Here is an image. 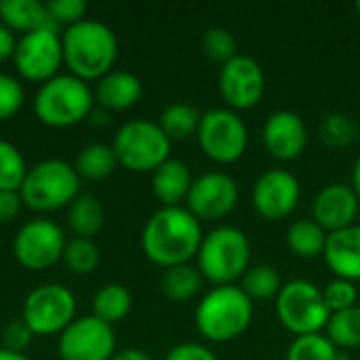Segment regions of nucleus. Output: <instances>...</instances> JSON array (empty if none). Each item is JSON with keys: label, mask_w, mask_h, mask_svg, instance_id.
Returning <instances> with one entry per match:
<instances>
[{"label": "nucleus", "mask_w": 360, "mask_h": 360, "mask_svg": "<svg viewBox=\"0 0 360 360\" xmlns=\"http://www.w3.org/2000/svg\"><path fill=\"white\" fill-rule=\"evenodd\" d=\"M202 226L186 207H162L141 232V249L156 266L173 268L196 259L202 243Z\"/></svg>", "instance_id": "obj_1"}, {"label": "nucleus", "mask_w": 360, "mask_h": 360, "mask_svg": "<svg viewBox=\"0 0 360 360\" xmlns=\"http://www.w3.org/2000/svg\"><path fill=\"white\" fill-rule=\"evenodd\" d=\"M63 61L70 72L80 80H99L112 72L118 59V40L110 25L82 19L74 25H68L61 36Z\"/></svg>", "instance_id": "obj_2"}, {"label": "nucleus", "mask_w": 360, "mask_h": 360, "mask_svg": "<svg viewBox=\"0 0 360 360\" xmlns=\"http://www.w3.org/2000/svg\"><path fill=\"white\" fill-rule=\"evenodd\" d=\"M253 306V300L238 285L213 287L196 306V329L211 344L234 342L251 327Z\"/></svg>", "instance_id": "obj_3"}, {"label": "nucleus", "mask_w": 360, "mask_h": 360, "mask_svg": "<svg viewBox=\"0 0 360 360\" xmlns=\"http://www.w3.org/2000/svg\"><path fill=\"white\" fill-rule=\"evenodd\" d=\"M196 268L213 287L236 285L251 268L249 236L236 226H217L202 236Z\"/></svg>", "instance_id": "obj_4"}, {"label": "nucleus", "mask_w": 360, "mask_h": 360, "mask_svg": "<svg viewBox=\"0 0 360 360\" xmlns=\"http://www.w3.org/2000/svg\"><path fill=\"white\" fill-rule=\"evenodd\" d=\"M93 108V91L74 74H61L46 82L36 93L34 112L49 127H72L89 116Z\"/></svg>", "instance_id": "obj_5"}, {"label": "nucleus", "mask_w": 360, "mask_h": 360, "mask_svg": "<svg viewBox=\"0 0 360 360\" xmlns=\"http://www.w3.org/2000/svg\"><path fill=\"white\" fill-rule=\"evenodd\" d=\"M276 316L281 325L295 338L323 333L331 310L325 304L323 289L306 278H293L283 285L276 295Z\"/></svg>", "instance_id": "obj_6"}, {"label": "nucleus", "mask_w": 360, "mask_h": 360, "mask_svg": "<svg viewBox=\"0 0 360 360\" xmlns=\"http://www.w3.org/2000/svg\"><path fill=\"white\" fill-rule=\"evenodd\" d=\"M80 175L72 165L59 158L38 162L27 171L19 196L21 202L34 211H55L78 196Z\"/></svg>", "instance_id": "obj_7"}, {"label": "nucleus", "mask_w": 360, "mask_h": 360, "mask_svg": "<svg viewBox=\"0 0 360 360\" xmlns=\"http://www.w3.org/2000/svg\"><path fill=\"white\" fill-rule=\"evenodd\" d=\"M114 154L118 165L135 173L156 171L171 156V139L165 135L158 122L129 120L114 137Z\"/></svg>", "instance_id": "obj_8"}, {"label": "nucleus", "mask_w": 360, "mask_h": 360, "mask_svg": "<svg viewBox=\"0 0 360 360\" xmlns=\"http://www.w3.org/2000/svg\"><path fill=\"white\" fill-rule=\"evenodd\" d=\"M196 139L207 158L217 165H232L240 160L249 148V129L238 112L213 108L202 112Z\"/></svg>", "instance_id": "obj_9"}, {"label": "nucleus", "mask_w": 360, "mask_h": 360, "mask_svg": "<svg viewBox=\"0 0 360 360\" xmlns=\"http://www.w3.org/2000/svg\"><path fill=\"white\" fill-rule=\"evenodd\" d=\"M76 314V300L70 289L59 283L36 287L23 304V323L34 335L63 333Z\"/></svg>", "instance_id": "obj_10"}, {"label": "nucleus", "mask_w": 360, "mask_h": 360, "mask_svg": "<svg viewBox=\"0 0 360 360\" xmlns=\"http://www.w3.org/2000/svg\"><path fill=\"white\" fill-rule=\"evenodd\" d=\"M219 95L234 112L255 108L266 91V74L262 63L251 55H236L219 70Z\"/></svg>", "instance_id": "obj_11"}, {"label": "nucleus", "mask_w": 360, "mask_h": 360, "mask_svg": "<svg viewBox=\"0 0 360 360\" xmlns=\"http://www.w3.org/2000/svg\"><path fill=\"white\" fill-rule=\"evenodd\" d=\"M240 198L238 184L226 171H209L192 181L186 209L200 221H217L230 215Z\"/></svg>", "instance_id": "obj_12"}, {"label": "nucleus", "mask_w": 360, "mask_h": 360, "mask_svg": "<svg viewBox=\"0 0 360 360\" xmlns=\"http://www.w3.org/2000/svg\"><path fill=\"white\" fill-rule=\"evenodd\" d=\"M15 65L27 80L46 82L57 76L63 61V44L57 30H34L23 34L15 46Z\"/></svg>", "instance_id": "obj_13"}, {"label": "nucleus", "mask_w": 360, "mask_h": 360, "mask_svg": "<svg viewBox=\"0 0 360 360\" xmlns=\"http://www.w3.org/2000/svg\"><path fill=\"white\" fill-rule=\"evenodd\" d=\"M61 360H112L116 354V335L112 325L97 316L74 319L59 335Z\"/></svg>", "instance_id": "obj_14"}, {"label": "nucleus", "mask_w": 360, "mask_h": 360, "mask_svg": "<svg viewBox=\"0 0 360 360\" xmlns=\"http://www.w3.org/2000/svg\"><path fill=\"white\" fill-rule=\"evenodd\" d=\"M302 186L300 179L287 169L264 171L251 190V205L268 221L287 219L300 205Z\"/></svg>", "instance_id": "obj_15"}, {"label": "nucleus", "mask_w": 360, "mask_h": 360, "mask_svg": "<svg viewBox=\"0 0 360 360\" xmlns=\"http://www.w3.org/2000/svg\"><path fill=\"white\" fill-rule=\"evenodd\" d=\"M65 236L55 221L32 219L15 236L13 251L17 262L30 270H46L63 257Z\"/></svg>", "instance_id": "obj_16"}, {"label": "nucleus", "mask_w": 360, "mask_h": 360, "mask_svg": "<svg viewBox=\"0 0 360 360\" xmlns=\"http://www.w3.org/2000/svg\"><path fill=\"white\" fill-rule=\"evenodd\" d=\"M264 148L281 162L300 158L308 148V127L297 112L278 110L268 116L262 131Z\"/></svg>", "instance_id": "obj_17"}, {"label": "nucleus", "mask_w": 360, "mask_h": 360, "mask_svg": "<svg viewBox=\"0 0 360 360\" xmlns=\"http://www.w3.org/2000/svg\"><path fill=\"white\" fill-rule=\"evenodd\" d=\"M360 211V198L348 184H329L314 196L312 219L327 232H340L356 224Z\"/></svg>", "instance_id": "obj_18"}, {"label": "nucleus", "mask_w": 360, "mask_h": 360, "mask_svg": "<svg viewBox=\"0 0 360 360\" xmlns=\"http://www.w3.org/2000/svg\"><path fill=\"white\" fill-rule=\"evenodd\" d=\"M323 257L335 278L360 283V224L329 234Z\"/></svg>", "instance_id": "obj_19"}, {"label": "nucleus", "mask_w": 360, "mask_h": 360, "mask_svg": "<svg viewBox=\"0 0 360 360\" xmlns=\"http://www.w3.org/2000/svg\"><path fill=\"white\" fill-rule=\"evenodd\" d=\"M192 181L194 179L190 167L179 158L165 160L152 173V190L154 196L162 202V207H181V202H186L188 198Z\"/></svg>", "instance_id": "obj_20"}, {"label": "nucleus", "mask_w": 360, "mask_h": 360, "mask_svg": "<svg viewBox=\"0 0 360 360\" xmlns=\"http://www.w3.org/2000/svg\"><path fill=\"white\" fill-rule=\"evenodd\" d=\"M141 80L124 70H112L103 78H99L95 86V97L103 108L110 110H129L141 97Z\"/></svg>", "instance_id": "obj_21"}, {"label": "nucleus", "mask_w": 360, "mask_h": 360, "mask_svg": "<svg viewBox=\"0 0 360 360\" xmlns=\"http://www.w3.org/2000/svg\"><path fill=\"white\" fill-rule=\"evenodd\" d=\"M0 17L6 27L21 30L25 34L34 30H57L55 19L40 0H2Z\"/></svg>", "instance_id": "obj_22"}, {"label": "nucleus", "mask_w": 360, "mask_h": 360, "mask_svg": "<svg viewBox=\"0 0 360 360\" xmlns=\"http://www.w3.org/2000/svg\"><path fill=\"white\" fill-rule=\"evenodd\" d=\"M327 232L314 219H295L287 228V247L304 259H314L325 253L327 247Z\"/></svg>", "instance_id": "obj_23"}, {"label": "nucleus", "mask_w": 360, "mask_h": 360, "mask_svg": "<svg viewBox=\"0 0 360 360\" xmlns=\"http://www.w3.org/2000/svg\"><path fill=\"white\" fill-rule=\"evenodd\" d=\"M202 274L192 264H181L167 268L160 278V289L171 302H188L202 289Z\"/></svg>", "instance_id": "obj_24"}, {"label": "nucleus", "mask_w": 360, "mask_h": 360, "mask_svg": "<svg viewBox=\"0 0 360 360\" xmlns=\"http://www.w3.org/2000/svg\"><path fill=\"white\" fill-rule=\"evenodd\" d=\"M133 308V295L124 285L112 283L101 287L93 297V316L114 325L120 323Z\"/></svg>", "instance_id": "obj_25"}, {"label": "nucleus", "mask_w": 360, "mask_h": 360, "mask_svg": "<svg viewBox=\"0 0 360 360\" xmlns=\"http://www.w3.org/2000/svg\"><path fill=\"white\" fill-rule=\"evenodd\" d=\"M200 116L202 114L194 105L177 101V103H171L162 110L158 124L171 141H184V139L198 133Z\"/></svg>", "instance_id": "obj_26"}, {"label": "nucleus", "mask_w": 360, "mask_h": 360, "mask_svg": "<svg viewBox=\"0 0 360 360\" xmlns=\"http://www.w3.org/2000/svg\"><path fill=\"white\" fill-rule=\"evenodd\" d=\"M68 219L76 236L89 238L97 234L103 226V207L93 194H78L70 205Z\"/></svg>", "instance_id": "obj_27"}, {"label": "nucleus", "mask_w": 360, "mask_h": 360, "mask_svg": "<svg viewBox=\"0 0 360 360\" xmlns=\"http://www.w3.org/2000/svg\"><path fill=\"white\" fill-rule=\"evenodd\" d=\"M325 335L333 342L338 350L360 348V306L333 312L325 327Z\"/></svg>", "instance_id": "obj_28"}, {"label": "nucleus", "mask_w": 360, "mask_h": 360, "mask_svg": "<svg viewBox=\"0 0 360 360\" xmlns=\"http://www.w3.org/2000/svg\"><path fill=\"white\" fill-rule=\"evenodd\" d=\"M118 158L112 146L105 143H91L86 146L76 158V173L86 179H103L114 173Z\"/></svg>", "instance_id": "obj_29"}, {"label": "nucleus", "mask_w": 360, "mask_h": 360, "mask_svg": "<svg viewBox=\"0 0 360 360\" xmlns=\"http://www.w3.org/2000/svg\"><path fill=\"white\" fill-rule=\"evenodd\" d=\"M238 287L253 302H264L272 297L276 300L278 291L283 289V283H281V274L276 272V268H272L270 264H257L245 272Z\"/></svg>", "instance_id": "obj_30"}, {"label": "nucleus", "mask_w": 360, "mask_h": 360, "mask_svg": "<svg viewBox=\"0 0 360 360\" xmlns=\"http://www.w3.org/2000/svg\"><path fill=\"white\" fill-rule=\"evenodd\" d=\"M340 350L325 333L300 335L287 348L285 360H338Z\"/></svg>", "instance_id": "obj_31"}, {"label": "nucleus", "mask_w": 360, "mask_h": 360, "mask_svg": "<svg viewBox=\"0 0 360 360\" xmlns=\"http://www.w3.org/2000/svg\"><path fill=\"white\" fill-rule=\"evenodd\" d=\"M27 175L25 160L17 146L0 139V190L17 192Z\"/></svg>", "instance_id": "obj_32"}, {"label": "nucleus", "mask_w": 360, "mask_h": 360, "mask_svg": "<svg viewBox=\"0 0 360 360\" xmlns=\"http://www.w3.org/2000/svg\"><path fill=\"white\" fill-rule=\"evenodd\" d=\"M65 266L76 272V274H89L97 268L99 264V249L95 247V243L91 238H80L74 236L65 243L63 249V257Z\"/></svg>", "instance_id": "obj_33"}, {"label": "nucleus", "mask_w": 360, "mask_h": 360, "mask_svg": "<svg viewBox=\"0 0 360 360\" xmlns=\"http://www.w3.org/2000/svg\"><path fill=\"white\" fill-rule=\"evenodd\" d=\"M200 46H202L205 55L211 61L219 63V65L228 63L230 59H234L238 55V51H236V38L226 27H209L202 34Z\"/></svg>", "instance_id": "obj_34"}, {"label": "nucleus", "mask_w": 360, "mask_h": 360, "mask_svg": "<svg viewBox=\"0 0 360 360\" xmlns=\"http://www.w3.org/2000/svg\"><path fill=\"white\" fill-rule=\"evenodd\" d=\"M323 297L331 314L342 312L359 306V287L356 283H350L346 278H333L331 283H327V287H323Z\"/></svg>", "instance_id": "obj_35"}, {"label": "nucleus", "mask_w": 360, "mask_h": 360, "mask_svg": "<svg viewBox=\"0 0 360 360\" xmlns=\"http://www.w3.org/2000/svg\"><path fill=\"white\" fill-rule=\"evenodd\" d=\"M23 86L17 78L8 74H0V120H6L19 112L23 105Z\"/></svg>", "instance_id": "obj_36"}, {"label": "nucleus", "mask_w": 360, "mask_h": 360, "mask_svg": "<svg viewBox=\"0 0 360 360\" xmlns=\"http://www.w3.org/2000/svg\"><path fill=\"white\" fill-rule=\"evenodd\" d=\"M32 329L23 323V319H15L11 323H6V327L2 329V348L11 350V352H21L32 344Z\"/></svg>", "instance_id": "obj_37"}, {"label": "nucleus", "mask_w": 360, "mask_h": 360, "mask_svg": "<svg viewBox=\"0 0 360 360\" xmlns=\"http://www.w3.org/2000/svg\"><path fill=\"white\" fill-rule=\"evenodd\" d=\"M46 8L57 25L59 23L74 25V23L82 21V17L86 13V2L84 0H51V2H46Z\"/></svg>", "instance_id": "obj_38"}, {"label": "nucleus", "mask_w": 360, "mask_h": 360, "mask_svg": "<svg viewBox=\"0 0 360 360\" xmlns=\"http://www.w3.org/2000/svg\"><path fill=\"white\" fill-rule=\"evenodd\" d=\"M165 360H219L217 354L205 346V344H196V342H186V344H177L175 348L169 350Z\"/></svg>", "instance_id": "obj_39"}, {"label": "nucleus", "mask_w": 360, "mask_h": 360, "mask_svg": "<svg viewBox=\"0 0 360 360\" xmlns=\"http://www.w3.org/2000/svg\"><path fill=\"white\" fill-rule=\"evenodd\" d=\"M21 196L17 192L0 190V224H8L17 217L21 209Z\"/></svg>", "instance_id": "obj_40"}, {"label": "nucleus", "mask_w": 360, "mask_h": 360, "mask_svg": "<svg viewBox=\"0 0 360 360\" xmlns=\"http://www.w3.org/2000/svg\"><path fill=\"white\" fill-rule=\"evenodd\" d=\"M15 46H17V40H15V34L11 27H6L4 23H0V61L13 57L15 53Z\"/></svg>", "instance_id": "obj_41"}, {"label": "nucleus", "mask_w": 360, "mask_h": 360, "mask_svg": "<svg viewBox=\"0 0 360 360\" xmlns=\"http://www.w3.org/2000/svg\"><path fill=\"white\" fill-rule=\"evenodd\" d=\"M112 360H152L150 354H146L143 350H137V348H129V350H122V352H116Z\"/></svg>", "instance_id": "obj_42"}, {"label": "nucleus", "mask_w": 360, "mask_h": 360, "mask_svg": "<svg viewBox=\"0 0 360 360\" xmlns=\"http://www.w3.org/2000/svg\"><path fill=\"white\" fill-rule=\"evenodd\" d=\"M350 186L354 188V192L359 194L360 198V154L359 158H356V162H354V167H352V184Z\"/></svg>", "instance_id": "obj_43"}, {"label": "nucleus", "mask_w": 360, "mask_h": 360, "mask_svg": "<svg viewBox=\"0 0 360 360\" xmlns=\"http://www.w3.org/2000/svg\"><path fill=\"white\" fill-rule=\"evenodd\" d=\"M0 360H30L25 354L21 352H11V350H4L0 348Z\"/></svg>", "instance_id": "obj_44"}, {"label": "nucleus", "mask_w": 360, "mask_h": 360, "mask_svg": "<svg viewBox=\"0 0 360 360\" xmlns=\"http://www.w3.org/2000/svg\"><path fill=\"white\" fill-rule=\"evenodd\" d=\"M356 13H359V15H360V0H359V2H356Z\"/></svg>", "instance_id": "obj_45"}]
</instances>
